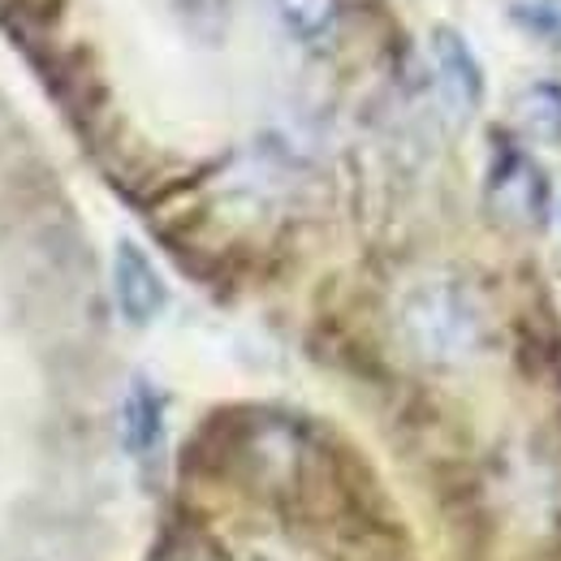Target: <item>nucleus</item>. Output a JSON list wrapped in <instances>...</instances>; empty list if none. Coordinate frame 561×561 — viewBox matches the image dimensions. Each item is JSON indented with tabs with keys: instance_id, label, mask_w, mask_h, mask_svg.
Here are the masks:
<instances>
[{
	"instance_id": "7ed1b4c3",
	"label": "nucleus",
	"mask_w": 561,
	"mask_h": 561,
	"mask_svg": "<svg viewBox=\"0 0 561 561\" xmlns=\"http://www.w3.org/2000/svg\"><path fill=\"white\" fill-rule=\"evenodd\" d=\"M489 195L501 216L518 220V225H540L549 211V186L545 173L531 164V156L523 151H501L492 160L489 173Z\"/></svg>"
},
{
	"instance_id": "0eeeda50",
	"label": "nucleus",
	"mask_w": 561,
	"mask_h": 561,
	"mask_svg": "<svg viewBox=\"0 0 561 561\" xmlns=\"http://www.w3.org/2000/svg\"><path fill=\"white\" fill-rule=\"evenodd\" d=\"M518 126L540 142H561V87L536 82L518 95Z\"/></svg>"
},
{
	"instance_id": "f257e3e1",
	"label": "nucleus",
	"mask_w": 561,
	"mask_h": 561,
	"mask_svg": "<svg viewBox=\"0 0 561 561\" xmlns=\"http://www.w3.org/2000/svg\"><path fill=\"white\" fill-rule=\"evenodd\" d=\"M402 329L407 342L432 358V363H454L467 358L480 342V311L476 298L454 285V280H423L402 302Z\"/></svg>"
},
{
	"instance_id": "423d86ee",
	"label": "nucleus",
	"mask_w": 561,
	"mask_h": 561,
	"mask_svg": "<svg viewBox=\"0 0 561 561\" xmlns=\"http://www.w3.org/2000/svg\"><path fill=\"white\" fill-rule=\"evenodd\" d=\"M277 13L285 31L302 44H324L337 31L342 0H277Z\"/></svg>"
},
{
	"instance_id": "20e7f679",
	"label": "nucleus",
	"mask_w": 561,
	"mask_h": 561,
	"mask_svg": "<svg viewBox=\"0 0 561 561\" xmlns=\"http://www.w3.org/2000/svg\"><path fill=\"white\" fill-rule=\"evenodd\" d=\"M427 53H432V70H436V82H440V95L458 113H476L484 104V66L471 53V44L449 26H436Z\"/></svg>"
},
{
	"instance_id": "f03ea898",
	"label": "nucleus",
	"mask_w": 561,
	"mask_h": 561,
	"mask_svg": "<svg viewBox=\"0 0 561 561\" xmlns=\"http://www.w3.org/2000/svg\"><path fill=\"white\" fill-rule=\"evenodd\" d=\"M113 298H117L122 320L135 329L156 324L169 307V285L156 273V264L147 260L139 242H117V251H113Z\"/></svg>"
},
{
	"instance_id": "39448f33",
	"label": "nucleus",
	"mask_w": 561,
	"mask_h": 561,
	"mask_svg": "<svg viewBox=\"0 0 561 561\" xmlns=\"http://www.w3.org/2000/svg\"><path fill=\"white\" fill-rule=\"evenodd\" d=\"M122 440L135 458H151L164 440V398L156 393V385L135 380L126 402H122Z\"/></svg>"
},
{
	"instance_id": "6e6552de",
	"label": "nucleus",
	"mask_w": 561,
	"mask_h": 561,
	"mask_svg": "<svg viewBox=\"0 0 561 561\" xmlns=\"http://www.w3.org/2000/svg\"><path fill=\"white\" fill-rule=\"evenodd\" d=\"M510 18L527 35H536L545 44H561V0H514Z\"/></svg>"
}]
</instances>
